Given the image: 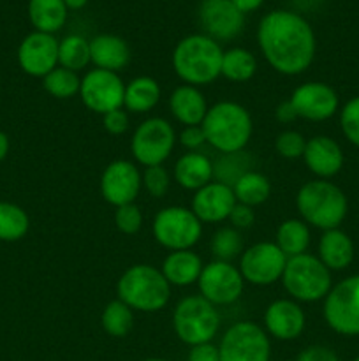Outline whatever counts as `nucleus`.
Returning a JSON list of instances; mask_svg holds the SVG:
<instances>
[{"label": "nucleus", "mask_w": 359, "mask_h": 361, "mask_svg": "<svg viewBox=\"0 0 359 361\" xmlns=\"http://www.w3.org/2000/svg\"><path fill=\"white\" fill-rule=\"evenodd\" d=\"M58 39L53 34L32 32L18 46V63L28 76L44 78L58 67Z\"/></svg>", "instance_id": "2eb2a0df"}, {"label": "nucleus", "mask_w": 359, "mask_h": 361, "mask_svg": "<svg viewBox=\"0 0 359 361\" xmlns=\"http://www.w3.org/2000/svg\"><path fill=\"white\" fill-rule=\"evenodd\" d=\"M160 101V87L150 76L134 78L125 85L123 106L130 113H146Z\"/></svg>", "instance_id": "cd10ccee"}, {"label": "nucleus", "mask_w": 359, "mask_h": 361, "mask_svg": "<svg viewBox=\"0 0 359 361\" xmlns=\"http://www.w3.org/2000/svg\"><path fill=\"white\" fill-rule=\"evenodd\" d=\"M90 56L97 69L118 73L130 62V48L118 35L99 34L90 41Z\"/></svg>", "instance_id": "4be33fe9"}, {"label": "nucleus", "mask_w": 359, "mask_h": 361, "mask_svg": "<svg viewBox=\"0 0 359 361\" xmlns=\"http://www.w3.org/2000/svg\"><path fill=\"white\" fill-rule=\"evenodd\" d=\"M236 201L246 207H257L267 201L271 194V183L267 176H264L259 171H246L245 175L239 176L232 185Z\"/></svg>", "instance_id": "c85d7f7f"}, {"label": "nucleus", "mask_w": 359, "mask_h": 361, "mask_svg": "<svg viewBox=\"0 0 359 361\" xmlns=\"http://www.w3.org/2000/svg\"><path fill=\"white\" fill-rule=\"evenodd\" d=\"M354 361H359V356H358V358H355V360H354Z\"/></svg>", "instance_id": "864d4df0"}, {"label": "nucleus", "mask_w": 359, "mask_h": 361, "mask_svg": "<svg viewBox=\"0 0 359 361\" xmlns=\"http://www.w3.org/2000/svg\"><path fill=\"white\" fill-rule=\"evenodd\" d=\"M238 203L231 185L222 182H210L196 190L192 197V208L201 222H222L229 219L232 208Z\"/></svg>", "instance_id": "6ab92c4d"}, {"label": "nucleus", "mask_w": 359, "mask_h": 361, "mask_svg": "<svg viewBox=\"0 0 359 361\" xmlns=\"http://www.w3.org/2000/svg\"><path fill=\"white\" fill-rule=\"evenodd\" d=\"M296 207L306 224L329 231L344 222L347 215V197L334 183L313 180L298 190Z\"/></svg>", "instance_id": "39448f33"}, {"label": "nucleus", "mask_w": 359, "mask_h": 361, "mask_svg": "<svg viewBox=\"0 0 359 361\" xmlns=\"http://www.w3.org/2000/svg\"><path fill=\"white\" fill-rule=\"evenodd\" d=\"M144 361H165V360H158V358H150V360H144Z\"/></svg>", "instance_id": "603ef678"}, {"label": "nucleus", "mask_w": 359, "mask_h": 361, "mask_svg": "<svg viewBox=\"0 0 359 361\" xmlns=\"http://www.w3.org/2000/svg\"><path fill=\"white\" fill-rule=\"evenodd\" d=\"M282 282L289 295L299 302H319L331 291V270L312 254L289 257Z\"/></svg>", "instance_id": "0eeeda50"}, {"label": "nucleus", "mask_w": 359, "mask_h": 361, "mask_svg": "<svg viewBox=\"0 0 359 361\" xmlns=\"http://www.w3.org/2000/svg\"><path fill=\"white\" fill-rule=\"evenodd\" d=\"M289 101L294 106L299 118L310 122H324L338 111V95L329 85L310 81L292 92Z\"/></svg>", "instance_id": "a211bd4d"}, {"label": "nucleus", "mask_w": 359, "mask_h": 361, "mask_svg": "<svg viewBox=\"0 0 359 361\" xmlns=\"http://www.w3.org/2000/svg\"><path fill=\"white\" fill-rule=\"evenodd\" d=\"M319 259L327 270H345L354 259V245L347 233L338 228L324 231L319 242Z\"/></svg>", "instance_id": "393cba45"}, {"label": "nucleus", "mask_w": 359, "mask_h": 361, "mask_svg": "<svg viewBox=\"0 0 359 361\" xmlns=\"http://www.w3.org/2000/svg\"><path fill=\"white\" fill-rule=\"evenodd\" d=\"M65 7L69 11H77V9H83L84 6L88 4V0H63Z\"/></svg>", "instance_id": "3c124183"}, {"label": "nucleus", "mask_w": 359, "mask_h": 361, "mask_svg": "<svg viewBox=\"0 0 359 361\" xmlns=\"http://www.w3.org/2000/svg\"><path fill=\"white\" fill-rule=\"evenodd\" d=\"M197 286L201 296L213 305H231L241 296L245 281L234 264L215 259L203 268Z\"/></svg>", "instance_id": "4468645a"}, {"label": "nucleus", "mask_w": 359, "mask_h": 361, "mask_svg": "<svg viewBox=\"0 0 359 361\" xmlns=\"http://www.w3.org/2000/svg\"><path fill=\"white\" fill-rule=\"evenodd\" d=\"M201 127L208 143L222 154L243 152L253 130L250 113L232 101H222L208 108Z\"/></svg>", "instance_id": "7ed1b4c3"}, {"label": "nucleus", "mask_w": 359, "mask_h": 361, "mask_svg": "<svg viewBox=\"0 0 359 361\" xmlns=\"http://www.w3.org/2000/svg\"><path fill=\"white\" fill-rule=\"evenodd\" d=\"M141 176H143V187L150 196H165V192L169 190V173L165 171L164 166H150V168L144 169Z\"/></svg>", "instance_id": "a19ab883"}, {"label": "nucleus", "mask_w": 359, "mask_h": 361, "mask_svg": "<svg viewBox=\"0 0 359 361\" xmlns=\"http://www.w3.org/2000/svg\"><path fill=\"white\" fill-rule=\"evenodd\" d=\"M42 85H44V90L53 97L70 99L80 94L81 78L74 71L56 67L42 78Z\"/></svg>", "instance_id": "f704fd0d"}, {"label": "nucleus", "mask_w": 359, "mask_h": 361, "mask_svg": "<svg viewBox=\"0 0 359 361\" xmlns=\"http://www.w3.org/2000/svg\"><path fill=\"white\" fill-rule=\"evenodd\" d=\"M143 187V176L134 162L115 161L106 166L101 176V194L113 207H123L136 201Z\"/></svg>", "instance_id": "dca6fc26"}, {"label": "nucleus", "mask_w": 359, "mask_h": 361, "mask_svg": "<svg viewBox=\"0 0 359 361\" xmlns=\"http://www.w3.org/2000/svg\"><path fill=\"white\" fill-rule=\"evenodd\" d=\"M327 326L345 337L359 335V275L338 282L324 298Z\"/></svg>", "instance_id": "1a4fd4ad"}, {"label": "nucleus", "mask_w": 359, "mask_h": 361, "mask_svg": "<svg viewBox=\"0 0 359 361\" xmlns=\"http://www.w3.org/2000/svg\"><path fill=\"white\" fill-rule=\"evenodd\" d=\"M294 361H340L336 353L331 351L326 345H310L303 349Z\"/></svg>", "instance_id": "37998d69"}, {"label": "nucleus", "mask_w": 359, "mask_h": 361, "mask_svg": "<svg viewBox=\"0 0 359 361\" xmlns=\"http://www.w3.org/2000/svg\"><path fill=\"white\" fill-rule=\"evenodd\" d=\"M229 221L234 226V229H245L250 228L256 221V215H253L252 207H246V204L236 203L232 208L231 215H229Z\"/></svg>", "instance_id": "c03bdc74"}, {"label": "nucleus", "mask_w": 359, "mask_h": 361, "mask_svg": "<svg viewBox=\"0 0 359 361\" xmlns=\"http://www.w3.org/2000/svg\"><path fill=\"white\" fill-rule=\"evenodd\" d=\"M213 178V164L197 152L182 155L175 164V180L187 190H199Z\"/></svg>", "instance_id": "a878e982"}, {"label": "nucleus", "mask_w": 359, "mask_h": 361, "mask_svg": "<svg viewBox=\"0 0 359 361\" xmlns=\"http://www.w3.org/2000/svg\"><path fill=\"white\" fill-rule=\"evenodd\" d=\"M203 268L204 264L201 257L189 249L175 250L169 256H165L160 271L171 286L187 288V286H192L194 282L199 281Z\"/></svg>", "instance_id": "b1692460"}, {"label": "nucleus", "mask_w": 359, "mask_h": 361, "mask_svg": "<svg viewBox=\"0 0 359 361\" xmlns=\"http://www.w3.org/2000/svg\"><path fill=\"white\" fill-rule=\"evenodd\" d=\"M289 257L273 242H260L243 250L239 274L253 286H271L282 279Z\"/></svg>", "instance_id": "f8f14e48"}, {"label": "nucleus", "mask_w": 359, "mask_h": 361, "mask_svg": "<svg viewBox=\"0 0 359 361\" xmlns=\"http://www.w3.org/2000/svg\"><path fill=\"white\" fill-rule=\"evenodd\" d=\"M257 42L266 62L285 76L305 73L315 59L312 25L294 11H270L257 27Z\"/></svg>", "instance_id": "f257e3e1"}, {"label": "nucleus", "mask_w": 359, "mask_h": 361, "mask_svg": "<svg viewBox=\"0 0 359 361\" xmlns=\"http://www.w3.org/2000/svg\"><path fill=\"white\" fill-rule=\"evenodd\" d=\"M92 62L90 41L83 35L70 34L58 42V63L63 69L77 73Z\"/></svg>", "instance_id": "2f4dec72"}, {"label": "nucleus", "mask_w": 359, "mask_h": 361, "mask_svg": "<svg viewBox=\"0 0 359 361\" xmlns=\"http://www.w3.org/2000/svg\"><path fill=\"white\" fill-rule=\"evenodd\" d=\"M189 361H220V353H218L217 345H213L211 342L192 345L189 353Z\"/></svg>", "instance_id": "49530a36"}, {"label": "nucleus", "mask_w": 359, "mask_h": 361, "mask_svg": "<svg viewBox=\"0 0 359 361\" xmlns=\"http://www.w3.org/2000/svg\"><path fill=\"white\" fill-rule=\"evenodd\" d=\"M303 161L313 175L326 180L338 175L344 168V152L329 136H315L306 141Z\"/></svg>", "instance_id": "412c9836"}, {"label": "nucleus", "mask_w": 359, "mask_h": 361, "mask_svg": "<svg viewBox=\"0 0 359 361\" xmlns=\"http://www.w3.org/2000/svg\"><path fill=\"white\" fill-rule=\"evenodd\" d=\"M172 328L183 344L199 345L211 342L220 328V314L203 296H187L172 312Z\"/></svg>", "instance_id": "423d86ee"}, {"label": "nucleus", "mask_w": 359, "mask_h": 361, "mask_svg": "<svg viewBox=\"0 0 359 361\" xmlns=\"http://www.w3.org/2000/svg\"><path fill=\"white\" fill-rule=\"evenodd\" d=\"M101 324L106 334L111 337H125L134 326V310L120 300H113L102 310Z\"/></svg>", "instance_id": "72a5a7b5"}, {"label": "nucleus", "mask_w": 359, "mask_h": 361, "mask_svg": "<svg viewBox=\"0 0 359 361\" xmlns=\"http://www.w3.org/2000/svg\"><path fill=\"white\" fill-rule=\"evenodd\" d=\"M218 353L220 361H270L271 344L259 324L241 321L225 331Z\"/></svg>", "instance_id": "9b49d317"}, {"label": "nucleus", "mask_w": 359, "mask_h": 361, "mask_svg": "<svg viewBox=\"0 0 359 361\" xmlns=\"http://www.w3.org/2000/svg\"><path fill=\"white\" fill-rule=\"evenodd\" d=\"M231 2L234 4L236 9H238L239 13L248 14L259 9V7L264 4V0H231Z\"/></svg>", "instance_id": "09e8293b"}, {"label": "nucleus", "mask_w": 359, "mask_h": 361, "mask_svg": "<svg viewBox=\"0 0 359 361\" xmlns=\"http://www.w3.org/2000/svg\"><path fill=\"white\" fill-rule=\"evenodd\" d=\"M256 71L257 60L248 49L231 48L224 51L220 76H224L225 80L234 81V83H245V81L252 80Z\"/></svg>", "instance_id": "7c9ffc66"}, {"label": "nucleus", "mask_w": 359, "mask_h": 361, "mask_svg": "<svg viewBox=\"0 0 359 361\" xmlns=\"http://www.w3.org/2000/svg\"><path fill=\"white\" fill-rule=\"evenodd\" d=\"M69 9L63 0H28V20L37 32L55 34L62 30Z\"/></svg>", "instance_id": "bb28decb"}, {"label": "nucleus", "mask_w": 359, "mask_h": 361, "mask_svg": "<svg viewBox=\"0 0 359 361\" xmlns=\"http://www.w3.org/2000/svg\"><path fill=\"white\" fill-rule=\"evenodd\" d=\"M275 148L278 155L285 159H299L303 157L306 148V140L298 130H284L275 140Z\"/></svg>", "instance_id": "4c0bfd02"}, {"label": "nucleus", "mask_w": 359, "mask_h": 361, "mask_svg": "<svg viewBox=\"0 0 359 361\" xmlns=\"http://www.w3.org/2000/svg\"><path fill=\"white\" fill-rule=\"evenodd\" d=\"M306 317L301 307L292 300H277L264 314V326L278 341H294L305 330Z\"/></svg>", "instance_id": "aec40b11"}, {"label": "nucleus", "mask_w": 359, "mask_h": 361, "mask_svg": "<svg viewBox=\"0 0 359 361\" xmlns=\"http://www.w3.org/2000/svg\"><path fill=\"white\" fill-rule=\"evenodd\" d=\"M176 133L171 123L164 118H148L137 126L130 141L132 157L144 168L160 166L175 148Z\"/></svg>", "instance_id": "9d476101"}, {"label": "nucleus", "mask_w": 359, "mask_h": 361, "mask_svg": "<svg viewBox=\"0 0 359 361\" xmlns=\"http://www.w3.org/2000/svg\"><path fill=\"white\" fill-rule=\"evenodd\" d=\"M203 235V222L190 208L168 207L153 219V236L162 247L175 250H189Z\"/></svg>", "instance_id": "6e6552de"}, {"label": "nucleus", "mask_w": 359, "mask_h": 361, "mask_svg": "<svg viewBox=\"0 0 359 361\" xmlns=\"http://www.w3.org/2000/svg\"><path fill=\"white\" fill-rule=\"evenodd\" d=\"M118 300L137 312H158L171 298V284L150 264H134L116 284Z\"/></svg>", "instance_id": "20e7f679"}, {"label": "nucleus", "mask_w": 359, "mask_h": 361, "mask_svg": "<svg viewBox=\"0 0 359 361\" xmlns=\"http://www.w3.org/2000/svg\"><path fill=\"white\" fill-rule=\"evenodd\" d=\"M115 224L123 235H136L143 228V214L134 203L118 207L115 212Z\"/></svg>", "instance_id": "ea45409f"}, {"label": "nucleus", "mask_w": 359, "mask_h": 361, "mask_svg": "<svg viewBox=\"0 0 359 361\" xmlns=\"http://www.w3.org/2000/svg\"><path fill=\"white\" fill-rule=\"evenodd\" d=\"M277 243L282 252L287 257L305 254L310 245V229L305 221L299 219H287L277 229Z\"/></svg>", "instance_id": "c756f323"}, {"label": "nucleus", "mask_w": 359, "mask_h": 361, "mask_svg": "<svg viewBox=\"0 0 359 361\" xmlns=\"http://www.w3.org/2000/svg\"><path fill=\"white\" fill-rule=\"evenodd\" d=\"M9 148H11L9 137H7L6 133H2V130H0V162L7 157V154H9Z\"/></svg>", "instance_id": "8fccbe9b"}, {"label": "nucleus", "mask_w": 359, "mask_h": 361, "mask_svg": "<svg viewBox=\"0 0 359 361\" xmlns=\"http://www.w3.org/2000/svg\"><path fill=\"white\" fill-rule=\"evenodd\" d=\"M340 126L344 136L359 147V97L351 99L340 113Z\"/></svg>", "instance_id": "58836bf2"}, {"label": "nucleus", "mask_w": 359, "mask_h": 361, "mask_svg": "<svg viewBox=\"0 0 359 361\" xmlns=\"http://www.w3.org/2000/svg\"><path fill=\"white\" fill-rule=\"evenodd\" d=\"M199 23L208 37L217 42L238 37L245 25V14L231 0H203L199 6Z\"/></svg>", "instance_id": "f3484780"}, {"label": "nucleus", "mask_w": 359, "mask_h": 361, "mask_svg": "<svg viewBox=\"0 0 359 361\" xmlns=\"http://www.w3.org/2000/svg\"><path fill=\"white\" fill-rule=\"evenodd\" d=\"M248 169V162L243 152H236V154H225L217 164L213 166V176H217L218 182L225 183V185H234L236 180L241 175H245Z\"/></svg>", "instance_id": "e433bc0d"}, {"label": "nucleus", "mask_w": 359, "mask_h": 361, "mask_svg": "<svg viewBox=\"0 0 359 361\" xmlns=\"http://www.w3.org/2000/svg\"><path fill=\"white\" fill-rule=\"evenodd\" d=\"M211 252L217 257V261H225V263H231L234 257L243 254V240L238 229H218L211 238Z\"/></svg>", "instance_id": "c9c22d12"}, {"label": "nucleus", "mask_w": 359, "mask_h": 361, "mask_svg": "<svg viewBox=\"0 0 359 361\" xmlns=\"http://www.w3.org/2000/svg\"><path fill=\"white\" fill-rule=\"evenodd\" d=\"M102 123L109 134L120 136L129 129V115H127V111H123V108L113 109V111L102 115Z\"/></svg>", "instance_id": "79ce46f5"}, {"label": "nucleus", "mask_w": 359, "mask_h": 361, "mask_svg": "<svg viewBox=\"0 0 359 361\" xmlns=\"http://www.w3.org/2000/svg\"><path fill=\"white\" fill-rule=\"evenodd\" d=\"M123 94H125V85L122 78L111 71L94 69L84 74L81 80V101L90 111L99 115L123 108Z\"/></svg>", "instance_id": "ddd939ff"}, {"label": "nucleus", "mask_w": 359, "mask_h": 361, "mask_svg": "<svg viewBox=\"0 0 359 361\" xmlns=\"http://www.w3.org/2000/svg\"><path fill=\"white\" fill-rule=\"evenodd\" d=\"M222 56V46L215 39L206 34L187 35L172 51V69L187 85L203 87L220 76Z\"/></svg>", "instance_id": "f03ea898"}, {"label": "nucleus", "mask_w": 359, "mask_h": 361, "mask_svg": "<svg viewBox=\"0 0 359 361\" xmlns=\"http://www.w3.org/2000/svg\"><path fill=\"white\" fill-rule=\"evenodd\" d=\"M275 116H277V120L280 123H291V122H294L296 118H299L291 101L282 102V104L275 109Z\"/></svg>", "instance_id": "de8ad7c7"}, {"label": "nucleus", "mask_w": 359, "mask_h": 361, "mask_svg": "<svg viewBox=\"0 0 359 361\" xmlns=\"http://www.w3.org/2000/svg\"><path fill=\"white\" fill-rule=\"evenodd\" d=\"M30 228L27 212L9 201H0V242H18Z\"/></svg>", "instance_id": "473e14b6"}, {"label": "nucleus", "mask_w": 359, "mask_h": 361, "mask_svg": "<svg viewBox=\"0 0 359 361\" xmlns=\"http://www.w3.org/2000/svg\"><path fill=\"white\" fill-rule=\"evenodd\" d=\"M180 143L185 148H190V150H196L201 145L206 143V136H204V130L201 126H190L185 127L180 134Z\"/></svg>", "instance_id": "a18cd8bd"}, {"label": "nucleus", "mask_w": 359, "mask_h": 361, "mask_svg": "<svg viewBox=\"0 0 359 361\" xmlns=\"http://www.w3.org/2000/svg\"><path fill=\"white\" fill-rule=\"evenodd\" d=\"M169 109L172 116L183 126H201L208 113V104L201 90L192 85L175 88L169 97Z\"/></svg>", "instance_id": "5701e85b"}]
</instances>
